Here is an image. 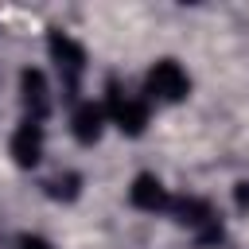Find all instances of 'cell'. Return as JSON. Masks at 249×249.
Returning a JSON list of instances; mask_svg holds the SVG:
<instances>
[{"instance_id": "obj_11", "label": "cell", "mask_w": 249, "mask_h": 249, "mask_svg": "<svg viewBox=\"0 0 249 249\" xmlns=\"http://www.w3.org/2000/svg\"><path fill=\"white\" fill-rule=\"evenodd\" d=\"M16 249H54V245H51V241H47V237H39V233H23V237H19V245H16Z\"/></svg>"}, {"instance_id": "obj_7", "label": "cell", "mask_w": 249, "mask_h": 249, "mask_svg": "<svg viewBox=\"0 0 249 249\" xmlns=\"http://www.w3.org/2000/svg\"><path fill=\"white\" fill-rule=\"evenodd\" d=\"M128 202H132L136 210H144V214H163V210H171V191L163 187L160 175L140 171V175L132 179V187H128Z\"/></svg>"}, {"instance_id": "obj_4", "label": "cell", "mask_w": 249, "mask_h": 249, "mask_svg": "<svg viewBox=\"0 0 249 249\" xmlns=\"http://www.w3.org/2000/svg\"><path fill=\"white\" fill-rule=\"evenodd\" d=\"M171 214L179 226H187L195 233L198 245H218L222 241V218L214 214V206L198 195H183V198H171Z\"/></svg>"}, {"instance_id": "obj_8", "label": "cell", "mask_w": 249, "mask_h": 249, "mask_svg": "<svg viewBox=\"0 0 249 249\" xmlns=\"http://www.w3.org/2000/svg\"><path fill=\"white\" fill-rule=\"evenodd\" d=\"M105 109L97 105V101H78L74 105V113H70V132H74V140L82 144V148H93L101 136H105Z\"/></svg>"}, {"instance_id": "obj_10", "label": "cell", "mask_w": 249, "mask_h": 249, "mask_svg": "<svg viewBox=\"0 0 249 249\" xmlns=\"http://www.w3.org/2000/svg\"><path fill=\"white\" fill-rule=\"evenodd\" d=\"M233 206L245 214L249 210V179H241V183H233Z\"/></svg>"}, {"instance_id": "obj_2", "label": "cell", "mask_w": 249, "mask_h": 249, "mask_svg": "<svg viewBox=\"0 0 249 249\" xmlns=\"http://www.w3.org/2000/svg\"><path fill=\"white\" fill-rule=\"evenodd\" d=\"M187 97H191V74L175 58H160V62L148 66V74H144V101L179 105Z\"/></svg>"}, {"instance_id": "obj_9", "label": "cell", "mask_w": 249, "mask_h": 249, "mask_svg": "<svg viewBox=\"0 0 249 249\" xmlns=\"http://www.w3.org/2000/svg\"><path fill=\"white\" fill-rule=\"evenodd\" d=\"M43 187H47V195H51L54 202H74V198L82 195V175H78V171H62V175L47 179Z\"/></svg>"}, {"instance_id": "obj_6", "label": "cell", "mask_w": 249, "mask_h": 249, "mask_svg": "<svg viewBox=\"0 0 249 249\" xmlns=\"http://www.w3.org/2000/svg\"><path fill=\"white\" fill-rule=\"evenodd\" d=\"M43 148H47V132H43V124L23 117V121L16 124V132H12V140H8V152H12L16 167H35V163L43 160Z\"/></svg>"}, {"instance_id": "obj_3", "label": "cell", "mask_w": 249, "mask_h": 249, "mask_svg": "<svg viewBox=\"0 0 249 249\" xmlns=\"http://www.w3.org/2000/svg\"><path fill=\"white\" fill-rule=\"evenodd\" d=\"M47 54H51L58 78H62V93L66 97H78L82 74H86V47L74 35H66V31H51L47 35Z\"/></svg>"}, {"instance_id": "obj_1", "label": "cell", "mask_w": 249, "mask_h": 249, "mask_svg": "<svg viewBox=\"0 0 249 249\" xmlns=\"http://www.w3.org/2000/svg\"><path fill=\"white\" fill-rule=\"evenodd\" d=\"M101 109H105V121L109 124H117L124 136H140L144 128H148V101L140 97V93H128L117 78H109L105 82V101H101Z\"/></svg>"}, {"instance_id": "obj_5", "label": "cell", "mask_w": 249, "mask_h": 249, "mask_svg": "<svg viewBox=\"0 0 249 249\" xmlns=\"http://www.w3.org/2000/svg\"><path fill=\"white\" fill-rule=\"evenodd\" d=\"M19 105H23L27 121H39V124L47 121V113H51V82H47L43 70H35V66L19 70Z\"/></svg>"}]
</instances>
